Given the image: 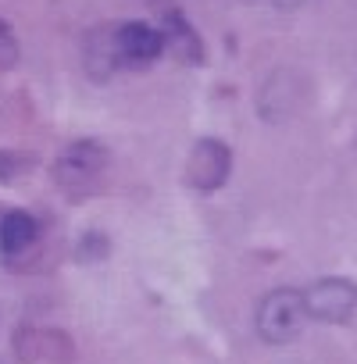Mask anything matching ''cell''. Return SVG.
<instances>
[{"instance_id":"obj_1","label":"cell","mask_w":357,"mask_h":364,"mask_svg":"<svg viewBox=\"0 0 357 364\" xmlns=\"http://www.w3.org/2000/svg\"><path fill=\"white\" fill-rule=\"evenodd\" d=\"M307 304H304V293L300 289H289V286H279L272 293L261 296L257 304V314H254V325H257V336L272 346H286L293 343L300 332H304V321H307Z\"/></svg>"},{"instance_id":"obj_2","label":"cell","mask_w":357,"mask_h":364,"mask_svg":"<svg viewBox=\"0 0 357 364\" xmlns=\"http://www.w3.org/2000/svg\"><path fill=\"white\" fill-rule=\"evenodd\" d=\"M104 168H107V146L97 143V139H75L58 154L54 182L68 193H79V190L93 186V182L104 175Z\"/></svg>"},{"instance_id":"obj_3","label":"cell","mask_w":357,"mask_h":364,"mask_svg":"<svg viewBox=\"0 0 357 364\" xmlns=\"http://www.w3.org/2000/svg\"><path fill=\"white\" fill-rule=\"evenodd\" d=\"M11 350L22 364H68L75 357V343L68 332L50 325H22L11 336Z\"/></svg>"},{"instance_id":"obj_4","label":"cell","mask_w":357,"mask_h":364,"mask_svg":"<svg viewBox=\"0 0 357 364\" xmlns=\"http://www.w3.org/2000/svg\"><path fill=\"white\" fill-rule=\"evenodd\" d=\"M304 304H307V314L314 321L343 325L357 311V286L346 279H318L314 286L304 289Z\"/></svg>"},{"instance_id":"obj_5","label":"cell","mask_w":357,"mask_h":364,"mask_svg":"<svg viewBox=\"0 0 357 364\" xmlns=\"http://www.w3.org/2000/svg\"><path fill=\"white\" fill-rule=\"evenodd\" d=\"M0 254L15 272L33 264V257L40 254V225L29 211H8L0 218Z\"/></svg>"},{"instance_id":"obj_6","label":"cell","mask_w":357,"mask_h":364,"mask_svg":"<svg viewBox=\"0 0 357 364\" xmlns=\"http://www.w3.org/2000/svg\"><path fill=\"white\" fill-rule=\"evenodd\" d=\"M229 171H233V150H229L222 139H201V143L190 150L186 178H190L193 190H201V193L218 190L222 182L229 178Z\"/></svg>"},{"instance_id":"obj_7","label":"cell","mask_w":357,"mask_h":364,"mask_svg":"<svg viewBox=\"0 0 357 364\" xmlns=\"http://www.w3.org/2000/svg\"><path fill=\"white\" fill-rule=\"evenodd\" d=\"M164 50H168L164 29H157L150 22H125V26H118V65L122 68L139 72V68L154 65Z\"/></svg>"},{"instance_id":"obj_8","label":"cell","mask_w":357,"mask_h":364,"mask_svg":"<svg viewBox=\"0 0 357 364\" xmlns=\"http://www.w3.org/2000/svg\"><path fill=\"white\" fill-rule=\"evenodd\" d=\"M161 15H164V26L161 29H164V43H168L171 58L178 65H201L204 61V43H201L197 29L186 22V15L178 11V8H164Z\"/></svg>"},{"instance_id":"obj_9","label":"cell","mask_w":357,"mask_h":364,"mask_svg":"<svg viewBox=\"0 0 357 364\" xmlns=\"http://www.w3.org/2000/svg\"><path fill=\"white\" fill-rule=\"evenodd\" d=\"M118 65V26H100L86 36V72L107 79Z\"/></svg>"},{"instance_id":"obj_10","label":"cell","mask_w":357,"mask_h":364,"mask_svg":"<svg viewBox=\"0 0 357 364\" xmlns=\"http://www.w3.org/2000/svg\"><path fill=\"white\" fill-rule=\"evenodd\" d=\"M36 171V157L26 154V150H0V182H26L29 175Z\"/></svg>"},{"instance_id":"obj_11","label":"cell","mask_w":357,"mask_h":364,"mask_svg":"<svg viewBox=\"0 0 357 364\" xmlns=\"http://www.w3.org/2000/svg\"><path fill=\"white\" fill-rule=\"evenodd\" d=\"M22 58V47H18V36H15V26L0 18V72H11Z\"/></svg>"},{"instance_id":"obj_12","label":"cell","mask_w":357,"mask_h":364,"mask_svg":"<svg viewBox=\"0 0 357 364\" xmlns=\"http://www.w3.org/2000/svg\"><path fill=\"white\" fill-rule=\"evenodd\" d=\"M268 4H275V8H282V11H293V8L307 4V0H268Z\"/></svg>"},{"instance_id":"obj_13","label":"cell","mask_w":357,"mask_h":364,"mask_svg":"<svg viewBox=\"0 0 357 364\" xmlns=\"http://www.w3.org/2000/svg\"><path fill=\"white\" fill-rule=\"evenodd\" d=\"M150 4H164V0H150ZM164 8H171V4H164Z\"/></svg>"}]
</instances>
